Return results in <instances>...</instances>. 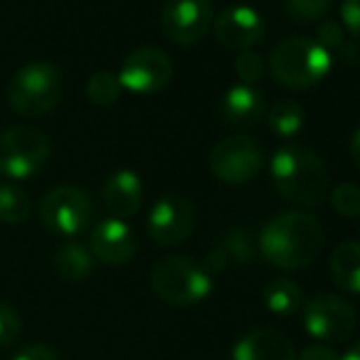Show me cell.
Masks as SVG:
<instances>
[{"label": "cell", "mask_w": 360, "mask_h": 360, "mask_svg": "<svg viewBox=\"0 0 360 360\" xmlns=\"http://www.w3.org/2000/svg\"><path fill=\"white\" fill-rule=\"evenodd\" d=\"M22 333V320L15 309L7 303H0V345H11Z\"/></svg>", "instance_id": "cell-28"}, {"label": "cell", "mask_w": 360, "mask_h": 360, "mask_svg": "<svg viewBox=\"0 0 360 360\" xmlns=\"http://www.w3.org/2000/svg\"><path fill=\"white\" fill-rule=\"evenodd\" d=\"M153 292L176 307H187L206 299L212 290V276L187 255L163 257L150 271Z\"/></svg>", "instance_id": "cell-4"}, {"label": "cell", "mask_w": 360, "mask_h": 360, "mask_svg": "<svg viewBox=\"0 0 360 360\" xmlns=\"http://www.w3.org/2000/svg\"><path fill=\"white\" fill-rule=\"evenodd\" d=\"M62 94V75L49 62H32L15 72L9 85V102L24 117L49 112Z\"/></svg>", "instance_id": "cell-5"}, {"label": "cell", "mask_w": 360, "mask_h": 360, "mask_svg": "<svg viewBox=\"0 0 360 360\" xmlns=\"http://www.w3.org/2000/svg\"><path fill=\"white\" fill-rule=\"evenodd\" d=\"M236 72H238V77L244 81V85H252V83H257V81L263 77V72H265V62H263V58H261L257 51L246 49V51H242V53L238 56V60H236Z\"/></svg>", "instance_id": "cell-27"}, {"label": "cell", "mask_w": 360, "mask_h": 360, "mask_svg": "<svg viewBox=\"0 0 360 360\" xmlns=\"http://www.w3.org/2000/svg\"><path fill=\"white\" fill-rule=\"evenodd\" d=\"M91 255L106 265H125L138 250V240L131 227L119 219L100 221L89 236Z\"/></svg>", "instance_id": "cell-13"}, {"label": "cell", "mask_w": 360, "mask_h": 360, "mask_svg": "<svg viewBox=\"0 0 360 360\" xmlns=\"http://www.w3.org/2000/svg\"><path fill=\"white\" fill-rule=\"evenodd\" d=\"M343 41H345V32H343V26L339 22L330 20V22H324L318 28V45H322L326 51L337 49Z\"/></svg>", "instance_id": "cell-29"}, {"label": "cell", "mask_w": 360, "mask_h": 360, "mask_svg": "<svg viewBox=\"0 0 360 360\" xmlns=\"http://www.w3.org/2000/svg\"><path fill=\"white\" fill-rule=\"evenodd\" d=\"M32 212V202L24 189L13 183H0V221L7 225L24 223Z\"/></svg>", "instance_id": "cell-21"}, {"label": "cell", "mask_w": 360, "mask_h": 360, "mask_svg": "<svg viewBox=\"0 0 360 360\" xmlns=\"http://www.w3.org/2000/svg\"><path fill=\"white\" fill-rule=\"evenodd\" d=\"M223 117L233 125H252L265 112L263 94L252 85H233L223 98Z\"/></svg>", "instance_id": "cell-17"}, {"label": "cell", "mask_w": 360, "mask_h": 360, "mask_svg": "<svg viewBox=\"0 0 360 360\" xmlns=\"http://www.w3.org/2000/svg\"><path fill=\"white\" fill-rule=\"evenodd\" d=\"M271 178L278 193L297 206H318L328 191V169L307 146L288 144L271 157Z\"/></svg>", "instance_id": "cell-2"}, {"label": "cell", "mask_w": 360, "mask_h": 360, "mask_svg": "<svg viewBox=\"0 0 360 360\" xmlns=\"http://www.w3.org/2000/svg\"><path fill=\"white\" fill-rule=\"evenodd\" d=\"M174 75L172 60L157 47H138L121 64L119 83L134 94H155L163 89Z\"/></svg>", "instance_id": "cell-11"}, {"label": "cell", "mask_w": 360, "mask_h": 360, "mask_svg": "<svg viewBox=\"0 0 360 360\" xmlns=\"http://www.w3.org/2000/svg\"><path fill=\"white\" fill-rule=\"evenodd\" d=\"M339 360H360V341H356Z\"/></svg>", "instance_id": "cell-35"}, {"label": "cell", "mask_w": 360, "mask_h": 360, "mask_svg": "<svg viewBox=\"0 0 360 360\" xmlns=\"http://www.w3.org/2000/svg\"><path fill=\"white\" fill-rule=\"evenodd\" d=\"M229 263H248L255 257L252 238L244 229H231L217 246Z\"/></svg>", "instance_id": "cell-24"}, {"label": "cell", "mask_w": 360, "mask_h": 360, "mask_svg": "<svg viewBox=\"0 0 360 360\" xmlns=\"http://www.w3.org/2000/svg\"><path fill=\"white\" fill-rule=\"evenodd\" d=\"M87 98L98 106H110L121 96V83L119 77L110 70H98L89 77L85 87Z\"/></svg>", "instance_id": "cell-23"}, {"label": "cell", "mask_w": 360, "mask_h": 360, "mask_svg": "<svg viewBox=\"0 0 360 360\" xmlns=\"http://www.w3.org/2000/svg\"><path fill=\"white\" fill-rule=\"evenodd\" d=\"M330 53L307 37L282 39L269 53L271 77L290 89H307L330 70Z\"/></svg>", "instance_id": "cell-3"}, {"label": "cell", "mask_w": 360, "mask_h": 360, "mask_svg": "<svg viewBox=\"0 0 360 360\" xmlns=\"http://www.w3.org/2000/svg\"><path fill=\"white\" fill-rule=\"evenodd\" d=\"M269 129L280 138H290L303 127V108L295 100H278L269 110Z\"/></svg>", "instance_id": "cell-22"}, {"label": "cell", "mask_w": 360, "mask_h": 360, "mask_svg": "<svg viewBox=\"0 0 360 360\" xmlns=\"http://www.w3.org/2000/svg\"><path fill=\"white\" fill-rule=\"evenodd\" d=\"M297 360H339L335 349L326 343H314L301 349Z\"/></svg>", "instance_id": "cell-32"}, {"label": "cell", "mask_w": 360, "mask_h": 360, "mask_svg": "<svg viewBox=\"0 0 360 360\" xmlns=\"http://www.w3.org/2000/svg\"><path fill=\"white\" fill-rule=\"evenodd\" d=\"M330 204L341 217H349V219L360 217V185H356V183L337 185L333 189Z\"/></svg>", "instance_id": "cell-25"}, {"label": "cell", "mask_w": 360, "mask_h": 360, "mask_svg": "<svg viewBox=\"0 0 360 360\" xmlns=\"http://www.w3.org/2000/svg\"><path fill=\"white\" fill-rule=\"evenodd\" d=\"M212 18V0H165L161 9V28L169 41L193 45L206 37Z\"/></svg>", "instance_id": "cell-10"}, {"label": "cell", "mask_w": 360, "mask_h": 360, "mask_svg": "<svg viewBox=\"0 0 360 360\" xmlns=\"http://www.w3.org/2000/svg\"><path fill=\"white\" fill-rule=\"evenodd\" d=\"M214 34L229 49H250L263 39L265 22L252 7L236 5L214 20Z\"/></svg>", "instance_id": "cell-14"}, {"label": "cell", "mask_w": 360, "mask_h": 360, "mask_svg": "<svg viewBox=\"0 0 360 360\" xmlns=\"http://www.w3.org/2000/svg\"><path fill=\"white\" fill-rule=\"evenodd\" d=\"M49 138L30 125H15L0 134V174L22 180L34 176L49 159Z\"/></svg>", "instance_id": "cell-6"}, {"label": "cell", "mask_w": 360, "mask_h": 360, "mask_svg": "<svg viewBox=\"0 0 360 360\" xmlns=\"http://www.w3.org/2000/svg\"><path fill=\"white\" fill-rule=\"evenodd\" d=\"M324 246V231L307 212H284L271 219L259 238L261 257L280 269H303L311 265Z\"/></svg>", "instance_id": "cell-1"}, {"label": "cell", "mask_w": 360, "mask_h": 360, "mask_svg": "<svg viewBox=\"0 0 360 360\" xmlns=\"http://www.w3.org/2000/svg\"><path fill=\"white\" fill-rule=\"evenodd\" d=\"M337 56L341 62L345 64H356L360 60V47L358 43H352V41H343L339 47H337Z\"/></svg>", "instance_id": "cell-33"}, {"label": "cell", "mask_w": 360, "mask_h": 360, "mask_svg": "<svg viewBox=\"0 0 360 360\" xmlns=\"http://www.w3.org/2000/svg\"><path fill=\"white\" fill-rule=\"evenodd\" d=\"M328 267L339 290L360 295V242H341L333 250Z\"/></svg>", "instance_id": "cell-18"}, {"label": "cell", "mask_w": 360, "mask_h": 360, "mask_svg": "<svg viewBox=\"0 0 360 360\" xmlns=\"http://www.w3.org/2000/svg\"><path fill=\"white\" fill-rule=\"evenodd\" d=\"M265 307L278 316H290L301 307V288L288 278H276L263 288Z\"/></svg>", "instance_id": "cell-20"}, {"label": "cell", "mask_w": 360, "mask_h": 360, "mask_svg": "<svg viewBox=\"0 0 360 360\" xmlns=\"http://www.w3.org/2000/svg\"><path fill=\"white\" fill-rule=\"evenodd\" d=\"M263 167L261 146L248 136H229L210 153V169L223 183L242 185L257 178Z\"/></svg>", "instance_id": "cell-9"}, {"label": "cell", "mask_w": 360, "mask_h": 360, "mask_svg": "<svg viewBox=\"0 0 360 360\" xmlns=\"http://www.w3.org/2000/svg\"><path fill=\"white\" fill-rule=\"evenodd\" d=\"M91 269H94L91 252L77 242L64 244L56 255V271L60 274V278H64L68 282H79V280L87 278L91 274Z\"/></svg>", "instance_id": "cell-19"}, {"label": "cell", "mask_w": 360, "mask_h": 360, "mask_svg": "<svg viewBox=\"0 0 360 360\" xmlns=\"http://www.w3.org/2000/svg\"><path fill=\"white\" fill-rule=\"evenodd\" d=\"M104 206L112 214V219L125 221L138 214L142 204V180L131 169L112 172L102 189Z\"/></svg>", "instance_id": "cell-15"}, {"label": "cell", "mask_w": 360, "mask_h": 360, "mask_svg": "<svg viewBox=\"0 0 360 360\" xmlns=\"http://www.w3.org/2000/svg\"><path fill=\"white\" fill-rule=\"evenodd\" d=\"M354 307L339 295L322 292L311 297L303 307V324L307 333L324 343H341L356 328Z\"/></svg>", "instance_id": "cell-8"}, {"label": "cell", "mask_w": 360, "mask_h": 360, "mask_svg": "<svg viewBox=\"0 0 360 360\" xmlns=\"http://www.w3.org/2000/svg\"><path fill=\"white\" fill-rule=\"evenodd\" d=\"M148 236L155 244L172 248L183 244L195 227V208L183 195H165L148 212Z\"/></svg>", "instance_id": "cell-12"}, {"label": "cell", "mask_w": 360, "mask_h": 360, "mask_svg": "<svg viewBox=\"0 0 360 360\" xmlns=\"http://www.w3.org/2000/svg\"><path fill=\"white\" fill-rule=\"evenodd\" d=\"M233 360H297V352L282 330L259 328L236 343Z\"/></svg>", "instance_id": "cell-16"}, {"label": "cell", "mask_w": 360, "mask_h": 360, "mask_svg": "<svg viewBox=\"0 0 360 360\" xmlns=\"http://www.w3.org/2000/svg\"><path fill=\"white\" fill-rule=\"evenodd\" d=\"M349 153H352L354 163L360 167V127L354 131V136H352V140H349Z\"/></svg>", "instance_id": "cell-34"}, {"label": "cell", "mask_w": 360, "mask_h": 360, "mask_svg": "<svg viewBox=\"0 0 360 360\" xmlns=\"http://www.w3.org/2000/svg\"><path fill=\"white\" fill-rule=\"evenodd\" d=\"M91 212L89 195L72 185L51 189L39 206L43 225L58 236H77L85 231L91 223Z\"/></svg>", "instance_id": "cell-7"}, {"label": "cell", "mask_w": 360, "mask_h": 360, "mask_svg": "<svg viewBox=\"0 0 360 360\" xmlns=\"http://www.w3.org/2000/svg\"><path fill=\"white\" fill-rule=\"evenodd\" d=\"M286 11L297 22H316L326 15L330 0H284Z\"/></svg>", "instance_id": "cell-26"}, {"label": "cell", "mask_w": 360, "mask_h": 360, "mask_svg": "<svg viewBox=\"0 0 360 360\" xmlns=\"http://www.w3.org/2000/svg\"><path fill=\"white\" fill-rule=\"evenodd\" d=\"M341 20L354 37H360V0H343Z\"/></svg>", "instance_id": "cell-30"}, {"label": "cell", "mask_w": 360, "mask_h": 360, "mask_svg": "<svg viewBox=\"0 0 360 360\" xmlns=\"http://www.w3.org/2000/svg\"><path fill=\"white\" fill-rule=\"evenodd\" d=\"M13 360H60V358L49 345L32 343V345H26L24 349H20Z\"/></svg>", "instance_id": "cell-31"}]
</instances>
